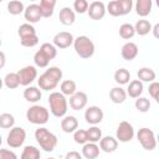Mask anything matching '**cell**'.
I'll return each instance as SVG.
<instances>
[{
    "mask_svg": "<svg viewBox=\"0 0 159 159\" xmlns=\"http://www.w3.org/2000/svg\"><path fill=\"white\" fill-rule=\"evenodd\" d=\"M62 70L60 67H56V66H52V67H48L37 80V84L40 87V89H43V91H52L55 89L60 81L62 80Z\"/></svg>",
    "mask_w": 159,
    "mask_h": 159,
    "instance_id": "obj_1",
    "label": "cell"
},
{
    "mask_svg": "<svg viewBox=\"0 0 159 159\" xmlns=\"http://www.w3.org/2000/svg\"><path fill=\"white\" fill-rule=\"evenodd\" d=\"M57 56V47L53 43L45 42L40 46V50L34 55V62L36 67L45 68L48 66L50 61Z\"/></svg>",
    "mask_w": 159,
    "mask_h": 159,
    "instance_id": "obj_2",
    "label": "cell"
},
{
    "mask_svg": "<svg viewBox=\"0 0 159 159\" xmlns=\"http://www.w3.org/2000/svg\"><path fill=\"white\" fill-rule=\"evenodd\" d=\"M35 139L39 143L40 148L47 153L53 152L58 143L57 137L45 127H39L35 130Z\"/></svg>",
    "mask_w": 159,
    "mask_h": 159,
    "instance_id": "obj_3",
    "label": "cell"
},
{
    "mask_svg": "<svg viewBox=\"0 0 159 159\" xmlns=\"http://www.w3.org/2000/svg\"><path fill=\"white\" fill-rule=\"evenodd\" d=\"M48 104H50V112L56 118H62L66 116L68 109V102L66 99V96L61 92H51L48 96Z\"/></svg>",
    "mask_w": 159,
    "mask_h": 159,
    "instance_id": "obj_4",
    "label": "cell"
},
{
    "mask_svg": "<svg viewBox=\"0 0 159 159\" xmlns=\"http://www.w3.org/2000/svg\"><path fill=\"white\" fill-rule=\"evenodd\" d=\"M72 45H73V48H75L76 53L81 58H84L86 60V58H89V57H92L94 55L96 47H94L93 41L88 36L82 35V36L76 37L73 40V43Z\"/></svg>",
    "mask_w": 159,
    "mask_h": 159,
    "instance_id": "obj_5",
    "label": "cell"
},
{
    "mask_svg": "<svg viewBox=\"0 0 159 159\" xmlns=\"http://www.w3.org/2000/svg\"><path fill=\"white\" fill-rule=\"evenodd\" d=\"M48 118H50L48 109H46L43 106L34 104L26 111V119L32 124H37V125L46 124L48 122Z\"/></svg>",
    "mask_w": 159,
    "mask_h": 159,
    "instance_id": "obj_6",
    "label": "cell"
},
{
    "mask_svg": "<svg viewBox=\"0 0 159 159\" xmlns=\"http://www.w3.org/2000/svg\"><path fill=\"white\" fill-rule=\"evenodd\" d=\"M139 144L145 150H154L157 148V137L155 133L149 128H140L137 133Z\"/></svg>",
    "mask_w": 159,
    "mask_h": 159,
    "instance_id": "obj_7",
    "label": "cell"
},
{
    "mask_svg": "<svg viewBox=\"0 0 159 159\" xmlns=\"http://www.w3.org/2000/svg\"><path fill=\"white\" fill-rule=\"evenodd\" d=\"M26 140V132L21 127H12L10 128V132L6 137V143L10 148H20Z\"/></svg>",
    "mask_w": 159,
    "mask_h": 159,
    "instance_id": "obj_8",
    "label": "cell"
},
{
    "mask_svg": "<svg viewBox=\"0 0 159 159\" xmlns=\"http://www.w3.org/2000/svg\"><path fill=\"white\" fill-rule=\"evenodd\" d=\"M134 137V128L133 125L127 122V120H122L118 127H117V130H116V138L118 142L120 143H128L133 139Z\"/></svg>",
    "mask_w": 159,
    "mask_h": 159,
    "instance_id": "obj_9",
    "label": "cell"
},
{
    "mask_svg": "<svg viewBox=\"0 0 159 159\" xmlns=\"http://www.w3.org/2000/svg\"><path fill=\"white\" fill-rule=\"evenodd\" d=\"M20 78V86H30L37 77V70L35 66H25L17 72Z\"/></svg>",
    "mask_w": 159,
    "mask_h": 159,
    "instance_id": "obj_10",
    "label": "cell"
},
{
    "mask_svg": "<svg viewBox=\"0 0 159 159\" xmlns=\"http://www.w3.org/2000/svg\"><path fill=\"white\" fill-rule=\"evenodd\" d=\"M103 117H104V113L102 108L98 106H89L84 111V119L88 124L97 125L103 120Z\"/></svg>",
    "mask_w": 159,
    "mask_h": 159,
    "instance_id": "obj_11",
    "label": "cell"
},
{
    "mask_svg": "<svg viewBox=\"0 0 159 159\" xmlns=\"http://www.w3.org/2000/svg\"><path fill=\"white\" fill-rule=\"evenodd\" d=\"M87 102H88V96H87V93H84L82 91H76L73 94L70 96V101H68L70 107L73 111L83 109L87 106Z\"/></svg>",
    "mask_w": 159,
    "mask_h": 159,
    "instance_id": "obj_12",
    "label": "cell"
},
{
    "mask_svg": "<svg viewBox=\"0 0 159 159\" xmlns=\"http://www.w3.org/2000/svg\"><path fill=\"white\" fill-rule=\"evenodd\" d=\"M88 16L92 19V20H101L106 15V5L104 2L99 1V0H94L92 1L89 5H88Z\"/></svg>",
    "mask_w": 159,
    "mask_h": 159,
    "instance_id": "obj_13",
    "label": "cell"
},
{
    "mask_svg": "<svg viewBox=\"0 0 159 159\" xmlns=\"http://www.w3.org/2000/svg\"><path fill=\"white\" fill-rule=\"evenodd\" d=\"M24 17L29 24H36L42 19V14L40 10L39 4H31L25 7L24 10Z\"/></svg>",
    "mask_w": 159,
    "mask_h": 159,
    "instance_id": "obj_14",
    "label": "cell"
},
{
    "mask_svg": "<svg viewBox=\"0 0 159 159\" xmlns=\"http://www.w3.org/2000/svg\"><path fill=\"white\" fill-rule=\"evenodd\" d=\"M73 40H75V37L71 32L61 31L53 36V45L57 48H67L73 43Z\"/></svg>",
    "mask_w": 159,
    "mask_h": 159,
    "instance_id": "obj_15",
    "label": "cell"
},
{
    "mask_svg": "<svg viewBox=\"0 0 159 159\" xmlns=\"http://www.w3.org/2000/svg\"><path fill=\"white\" fill-rule=\"evenodd\" d=\"M118 148V140L117 138L112 135H102L99 139V149L103 150L104 153H113Z\"/></svg>",
    "mask_w": 159,
    "mask_h": 159,
    "instance_id": "obj_16",
    "label": "cell"
},
{
    "mask_svg": "<svg viewBox=\"0 0 159 159\" xmlns=\"http://www.w3.org/2000/svg\"><path fill=\"white\" fill-rule=\"evenodd\" d=\"M138 46L134 42H125L120 48V55L125 61H132L138 56Z\"/></svg>",
    "mask_w": 159,
    "mask_h": 159,
    "instance_id": "obj_17",
    "label": "cell"
},
{
    "mask_svg": "<svg viewBox=\"0 0 159 159\" xmlns=\"http://www.w3.org/2000/svg\"><path fill=\"white\" fill-rule=\"evenodd\" d=\"M58 20H60V22H61L62 25L70 26V25H72V24L75 22V20H76V12H75L71 7L65 6V7H62V9L60 10Z\"/></svg>",
    "mask_w": 159,
    "mask_h": 159,
    "instance_id": "obj_18",
    "label": "cell"
},
{
    "mask_svg": "<svg viewBox=\"0 0 159 159\" xmlns=\"http://www.w3.org/2000/svg\"><path fill=\"white\" fill-rule=\"evenodd\" d=\"M135 12L140 17H145L150 14L152 7H153V1L152 0H135L134 4Z\"/></svg>",
    "mask_w": 159,
    "mask_h": 159,
    "instance_id": "obj_19",
    "label": "cell"
},
{
    "mask_svg": "<svg viewBox=\"0 0 159 159\" xmlns=\"http://www.w3.org/2000/svg\"><path fill=\"white\" fill-rule=\"evenodd\" d=\"M78 128V120L75 116H63L61 119V129L65 133H73Z\"/></svg>",
    "mask_w": 159,
    "mask_h": 159,
    "instance_id": "obj_20",
    "label": "cell"
},
{
    "mask_svg": "<svg viewBox=\"0 0 159 159\" xmlns=\"http://www.w3.org/2000/svg\"><path fill=\"white\" fill-rule=\"evenodd\" d=\"M143 89H144L143 82L139 80H133V81L128 82V88L125 92H127V96H129L130 98H137V97L142 96Z\"/></svg>",
    "mask_w": 159,
    "mask_h": 159,
    "instance_id": "obj_21",
    "label": "cell"
},
{
    "mask_svg": "<svg viewBox=\"0 0 159 159\" xmlns=\"http://www.w3.org/2000/svg\"><path fill=\"white\" fill-rule=\"evenodd\" d=\"M99 155V147L97 143L93 142H87L83 144L82 148V157L86 159H96Z\"/></svg>",
    "mask_w": 159,
    "mask_h": 159,
    "instance_id": "obj_22",
    "label": "cell"
},
{
    "mask_svg": "<svg viewBox=\"0 0 159 159\" xmlns=\"http://www.w3.org/2000/svg\"><path fill=\"white\" fill-rule=\"evenodd\" d=\"M24 98L30 102V103H36L41 99L42 97V93H41V89H39L37 87H34V86H26V88L24 89V93H22Z\"/></svg>",
    "mask_w": 159,
    "mask_h": 159,
    "instance_id": "obj_23",
    "label": "cell"
},
{
    "mask_svg": "<svg viewBox=\"0 0 159 159\" xmlns=\"http://www.w3.org/2000/svg\"><path fill=\"white\" fill-rule=\"evenodd\" d=\"M109 99L116 103V104H120L123 103L125 99H127V92L124 88H122L120 86H117V87H113L111 91H109Z\"/></svg>",
    "mask_w": 159,
    "mask_h": 159,
    "instance_id": "obj_24",
    "label": "cell"
},
{
    "mask_svg": "<svg viewBox=\"0 0 159 159\" xmlns=\"http://www.w3.org/2000/svg\"><path fill=\"white\" fill-rule=\"evenodd\" d=\"M56 2H57V0H40L39 6H40V10H41L42 17L48 19L53 15Z\"/></svg>",
    "mask_w": 159,
    "mask_h": 159,
    "instance_id": "obj_25",
    "label": "cell"
},
{
    "mask_svg": "<svg viewBox=\"0 0 159 159\" xmlns=\"http://www.w3.org/2000/svg\"><path fill=\"white\" fill-rule=\"evenodd\" d=\"M137 76H138V80L142 81V82H152L157 78V73L154 70L149 68V67H142L139 68V71L137 72Z\"/></svg>",
    "mask_w": 159,
    "mask_h": 159,
    "instance_id": "obj_26",
    "label": "cell"
},
{
    "mask_svg": "<svg viewBox=\"0 0 159 159\" xmlns=\"http://www.w3.org/2000/svg\"><path fill=\"white\" fill-rule=\"evenodd\" d=\"M134 30H135V34L139 35V36H145L150 32L152 30V24L148 21V20H138L134 25Z\"/></svg>",
    "mask_w": 159,
    "mask_h": 159,
    "instance_id": "obj_27",
    "label": "cell"
},
{
    "mask_svg": "<svg viewBox=\"0 0 159 159\" xmlns=\"http://www.w3.org/2000/svg\"><path fill=\"white\" fill-rule=\"evenodd\" d=\"M4 86L9 89H15L20 86V78L17 72H10L4 77Z\"/></svg>",
    "mask_w": 159,
    "mask_h": 159,
    "instance_id": "obj_28",
    "label": "cell"
},
{
    "mask_svg": "<svg viewBox=\"0 0 159 159\" xmlns=\"http://www.w3.org/2000/svg\"><path fill=\"white\" fill-rule=\"evenodd\" d=\"M114 81L119 86L128 84V82L130 81V72L127 68H119V70H117L114 72Z\"/></svg>",
    "mask_w": 159,
    "mask_h": 159,
    "instance_id": "obj_29",
    "label": "cell"
},
{
    "mask_svg": "<svg viewBox=\"0 0 159 159\" xmlns=\"http://www.w3.org/2000/svg\"><path fill=\"white\" fill-rule=\"evenodd\" d=\"M76 89H77V86H76V82L73 80H65L60 84V92L65 96L73 94L76 92Z\"/></svg>",
    "mask_w": 159,
    "mask_h": 159,
    "instance_id": "obj_30",
    "label": "cell"
},
{
    "mask_svg": "<svg viewBox=\"0 0 159 159\" xmlns=\"http://www.w3.org/2000/svg\"><path fill=\"white\" fill-rule=\"evenodd\" d=\"M41 153L34 145H26L21 153V159H40Z\"/></svg>",
    "mask_w": 159,
    "mask_h": 159,
    "instance_id": "obj_31",
    "label": "cell"
},
{
    "mask_svg": "<svg viewBox=\"0 0 159 159\" xmlns=\"http://www.w3.org/2000/svg\"><path fill=\"white\" fill-rule=\"evenodd\" d=\"M25 6L20 0H11L7 2V12L10 15H20L24 14Z\"/></svg>",
    "mask_w": 159,
    "mask_h": 159,
    "instance_id": "obj_32",
    "label": "cell"
},
{
    "mask_svg": "<svg viewBox=\"0 0 159 159\" xmlns=\"http://www.w3.org/2000/svg\"><path fill=\"white\" fill-rule=\"evenodd\" d=\"M134 35H135L134 25L125 22V24H122V25L119 26V36H120L122 39L129 40V39H132Z\"/></svg>",
    "mask_w": 159,
    "mask_h": 159,
    "instance_id": "obj_33",
    "label": "cell"
},
{
    "mask_svg": "<svg viewBox=\"0 0 159 159\" xmlns=\"http://www.w3.org/2000/svg\"><path fill=\"white\" fill-rule=\"evenodd\" d=\"M15 125V117L11 113H2L0 114V128L10 129Z\"/></svg>",
    "mask_w": 159,
    "mask_h": 159,
    "instance_id": "obj_34",
    "label": "cell"
},
{
    "mask_svg": "<svg viewBox=\"0 0 159 159\" xmlns=\"http://www.w3.org/2000/svg\"><path fill=\"white\" fill-rule=\"evenodd\" d=\"M20 43L24 47H35L39 43V36L37 34H30L20 37Z\"/></svg>",
    "mask_w": 159,
    "mask_h": 159,
    "instance_id": "obj_35",
    "label": "cell"
},
{
    "mask_svg": "<svg viewBox=\"0 0 159 159\" xmlns=\"http://www.w3.org/2000/svg\"><path fill=\"white\" fill-rule=\"evenodd\" d=\"M150 101L148 99V98H145V97H137L135 98V102H134V107H135V109L137 111H139V112H142V113H145V112H148L149 109H150Z\"/></svg>",
    "mask_w": 159,
    "mask_h": 159,
    "instance_id": "obj_36",
    "label": "cell"
},
{
    "mask_svg": "<svg viewBox=\"0 0 159 159\" xmlns=\"http://www.w3.org/2000/svg\"><path fill=\"white\" fill-rule=\"evenodd\" d=\"M86 132H87L88 142L97 143V142H99V139L102 138V130H101L97 125H92V127H89Z\"/></svg>",
    "mask_w": 159,
    "mask_h": 159,
    "instance_id": "obj_37",
    "label": "cell"
},
{
    "mask_svg": "<svg viewBox=\"0 0 159 159\" xmlns=\"http://www.w3.org/2000/svg\"><path fill=\"white\" fill-rule=\"evenodd\" d=\"M106 11H107L109 15L114 16V17H117V16H122V10H120V6H119V4H118L117 0H112V1H109L108 5L106 6Z\"/></svg>",
    "mask_w": 159,
    "mask_h": 159,
    "instance_id": "obj_38",
    "label": "cell"
},
{
    "mask_svg": "<svg viewBox=\"0 0 159 159\" xmlns=\"http://www.w3.org/2000/svg\"><path fill=\"white\" fill-rule=\"evenodd\" d=\"M73 140H75V143L83 145L84 143L88 142L87 132H86L84 129H76V130L73 132Z\"/></svg>",
    "mask_w": 159,
    "mask_h": 159,
    "instance_id": "obj_39",
    "label": "cell"
},
{
    "mask_svg": "<svg viewBox=\"0 0 159 159\" xmlns=\"http://www.w3.org/2000/svg\"><path fill=\"white\" fill-rule=\"evenodd\" d=\"M88 1L87 0H75L73 1V11L77 14H84L88 10Z\"/></svg>",
    "mask_w": 159,
    "mask_h": 159,
    "instance_id": "obj_40",
    "label": "cell"
},
{
    "mask_svg": "<svg viewBox=\"0 0 159 159\" xmlns=\"http://www.w3.org/2000/svg\"><path fill=\"white\" fill-rule=\"evenodd\" d=\"M117 1H118L119 6H120L122 16H123V15H128V14L132 11L133 6H134L133 0H117Z\"/></svg>",
    "mask_w": 159,
    "mask_h": 159,
    "instance_id": "obj_41",
    "label": "cell"
},
{
    "mask_svg": "<svg viewBox=\"0 0 159 159\" xmlns=\"http://www.w3.org/2000/svg\"><path fill=\"white\" fill-rule=\"evenodd\" d=\"M149 96L157 102H159V83L155 80L152 81L149 84Z\"/></svg>",
    "mask_w": 159,
    "mask_h": 159,
    "instance_id": "obj_42",
    "label": "cell"
},
{
    "mask_svg": "<svg viewBox=\"0 0 159 159\" xmlns=\"http://www.w3.org/2000/svg\"><path fill=\"white\" fill-rule=\"evenodd\" d=\"M17 155L9 149H0V159H16Z\"/></svg>",
    "mask_w": 159,
    "mask_h": 159,
    "instance_id": "obj_43",
    "label": "cell"
},
{
    "mask_svg": "<svg viewBox=\"0 0 159 159\" xmlns=\"http://www.w3.org/2000/svg\"><path fill=\"white\" fill-rule=\"evenodd\" d=\"M65 158H66V159H81V158H82V154H80V153L76 152V150H71V152H68V153L65 155Z\"/></svg>",
    "mask_w": 159,
    "mask_h": 159,
    "instance_id": "obj_44",
    "label": "cell"
},
{
    "mask_svg": "<svg viewBox=\"0 0 159 159\" xmlns=\"http://www.w3.org/2000/svg\"><path fill=\"white\" fill-rule=\"evenodd\" d=\"M5 63H6V56H5V53L2 51H0V70L4 68Z\"/></svg>",
    "mask_w": 159,
    "mask_h": 159,
    "instance_id": "obj_45",
    "label": "cell"
},
{
    "mask_svg": "<svg viewBox=\"0 0 159 159\" xmlns=\"http://www.w3.org/2000/svg\"><path fill=\"white\" fill-rule=\"evenodd\" d=\"M158 30H159V24H155L154 27H152V30H150V31H153L154 37H159V35H158Z\"/></svg>",
    "mask_w": 159,
    "mask_h": 159,
    "instance_id": "obj_46",
    "label": "cell"
},
{
    "mask_svg": "<svg viewBox=\"0 0 159 159\" xmlns=\"http://www.w3.org/2000/svg\"><path fill=\"white\" fill-rule=\"evenodd\" d=\"M2 86H4V80H2L1 77H0V89L2 88Z\"/></svg>",
    "mask_w": 159,
    "mask_h": 159,
    "instance_id": "obj_47",
    "label": "cell"
},
{
    "mask_svg": "<svg viewBox=\"0 0 159 159\" xmlns=\"http://www.w3.org/2000/svg\"><path fill=\"white\" fill-rule=\"evenodd\" d=\"M2 144V138H1V135H0V145Z\"/></svg>",
    "mask_w": 159,
    "mask_h": 159,
    "instance_id": "obj_48",
    "label": "cell"
},
{
    "mask_svg": "<svg viewBox=\"0 0 159 159\" xmlns=\"http://www.w3.org/2000/svg\"><path fill=\"white\" fill-rule=\"evenodd\" d=\"M1 43H2V42H1V39H0V46H1Z\"/></svg>",
    "mask_w": 159,
    "mask_h": 159,
    "instance_id": "obj_49",
    "label": "cell"
},
{
    "mask_svg": "<svg viewBox=\"0 0 159 159\" xmlns=\"http://www.w3.org/2000/svg\"><path fill=\"white\" fill-rule=\"evenodd\" d=\"M30 1H36V0H30Z\"/></svg>",
    "mask_w": 159,
    "mask_h": 159,
    "instance_id": "obj_50",
    "label": "cell"
},
{
    "mask_svg": "<svg viewBox=\"0 0 159 159\" xmlns=\"http://www.w3.org/2000/svg\"><path fill=\"white\" fill-rule=\"evenodd\" d=\"M2 1H4V0H0V2H2Z\"/></svg>",
    "mask_w": 159,
    "mask_h": 159,
    "instance_id": "obj_51",
    "label": "cell"
},
{
    "mask_svg": "<svg viewBox=\"0 0 159 159\" xmlns=\"http://www.w3.org/2000/svg\"><path fill=\"white\" fill-rule=\"evenodd\" d=\"M93 1H94V0H93Z\"/></svg>",
    "mask_w": 159,
    "mask_h": 159,
    "instance_id": "obj_52",
    "label": "cell"
}]
</instances>
